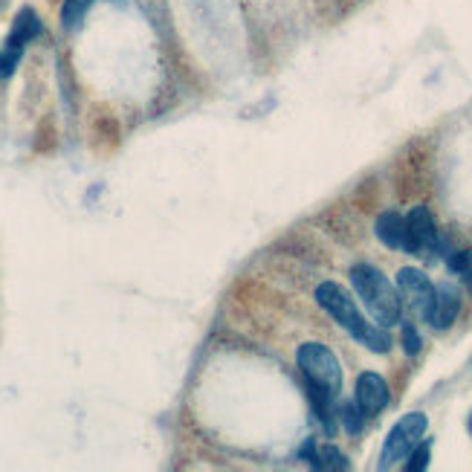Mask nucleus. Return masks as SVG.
<instances>
[{
  "instance_id": "obj_8",
  "label": "nucleus",
  "mask_w": 472,
  "mask_h": 472,
  "mask_svg": "<svg viewBox=\"0 0 472 472\" xmlns=\"http://www.w3.org/2000/svg\"><path fill=\"white\" fill-rule=\"evenodd\" d=\"M461 313V292L458 287H452V284H441L437 287V296H435V311H432V328L437 331H446L449 324L458 319Z\"/></svg>"
},
{
  "instance_id": "obj_14",
  "label": "nucleus",
  "mask_w": 472,
  "mask_h": 472,
  "mask_svg": "<svg viewBox=\"0 0 472 472\" xmlns=\"http://www.w3.org/2000/svg\"><path fill=\"white\" fill-rule=\"evenodd\" d=\"M18 61H21V46L6 44V50H0V78H9L15 67H18Z\"/></svg>"
},
{
  "instance_id": "obj_10",
  "label": "nucleus",
  "mask_w": 472,
  "mask_h": 472,
  "mask_svg": "<svg viewBox=\"0 0 472 472\" xmlns=\"http://www.w3.org/2000/svg\"><path fill=\"white\" fill-rule=\"evenodd\" d=\"M36 36H41V18L26 6V9H21L18 15H15V24H12V32H9L6 44L9 46H21V50H24V44L32 41Z\"/></svg>"
},
{
  "instance_id": "obj_4",
  "label": "nucleus",
  "mask_w": 472,
  "mask_h": 472,
  "mask_svg": "<svg viewBox=\"0 0 472 472\" xmlns=\"http://www.w3.org/2000/svg\"><path fill=\"white\" fill-rule=\"evenodd\" d=\"M429 420L423 412H412V415H403L395 429L388 432L383 452H380V469H392L397 461L409 458V452L420 444V437L426 435Z\"/></svg>"
},
{
  "instance_id": "obj_16",
  "label": "nucleus",
  "mask_w": 472,
  "mask_h": 472,
  "mask_svg": "<svg viewBox=\"0 0 472 472\" xmlns=\"http://www.w3.org/2000/svg\"><path fill=\"white\" fill-rule=\"evenodd\" d=\"M449 270L458 272V275H467V279L472 282V258H469V252H455L449 258Z\"/></svg>"
},
{
  "instance_id": "obj_5",
  "label": "nucleus",
  "mask_w": 472,
  "mask_h": 472,
  "mask_svg": "<svg viewBox=\"0 0 472 472\" xmlns=\"http://www.w3.org/2000/svg\"><path fill=\"white\" fill-rule=\"evenodd\" d=\"M397 290H400V296H403L405 302H409V307L415 311L417 319L432 322L437 287L429 282L426 272L417 270V267H403V270L397 272Z\"/></svg>"
},
{
  "instance_id": "obj_2",
  "label": "nucleus",
  "mask_w": 472,
  "mask_h": 472,
  "mask_svg": "<svg viewBox=\"0 0 472 472\" xmlns=\"http://www.w3.org/2000/svg\"><path fill=\"white\" fill-rule=\"evenodd\" d=\"M351 284L356 290V296H360L363 304L368 307V313H371L374 322L383 324V328H392V324L400 322V313H403V302L400 299L403 296L377 267L356 264L351 270Z\"/></svg>"
},
{
  "instance_id": "obj_1",
  "label": "nucleus",
  "mask_w": 472,
  "mask_h": 472,
  "mask_svg": "<svg viewBox=\"0 0 472 472\" xmlns=\"http://www.w3.org/2000/svg\"><path fill=\"white\" fill-rule=\"evenodd\" d=\"M316 302L324 313H331L333 322H339L360 345H365L374 354H388L392 348V336L383 328V324H371L363 319L360 307L348 296V290H342L336 282H324L316 287Z\"/></svg>"
},
{
  "instance_id": "obj_6",
  "label": "nucleus",
  "mask_w": 472,
  "mask_h": 472,
  "mask_svg": "<svg viewBox=\"0 0 472 472\" xmlns=\"http://www.w3.org/2000/svg\"><path fill=\"white\" fill-rule=\"evenodd\" d=\"M437 247V226L426 206H415L405 218V252L423 255Z\"/></svg>"
},
{
  "instance_id": "obj_7",
  "label": "nucleus",
  "mask_w": 472,
  "mask_h": 472,
  "mask_svg": "<svg viewBox=\"0 0 472 472\" xmlns=\"http://www.w3.org/2000/svg\"><path fill=\"white\" fill-rule=\"evenodd\" d=\"M356 403L365 415H377L388 405V383L380 377V374L365 371L356 377Z\"/></svg>"
},
{
  "instance_id": "obj_3",
  "label": "nucleus",
  "mask_w": 472,
  "mask_h": 472,
  "mask_svg": "<svg viewBox=\"0 0 472 472\" xmlns=\"http://www.w3.org/2000/svg\"><path fill=\"white\" fill-rule=\"evenodd\" d=\"M296 363L302 368V377L307 383L322 385L324 392H331L333 397H339L342 392V368L339 360L333 356L331 348L319 345V342H304V345L296 351Z\"/></svg>"
},
{
  "instance_id": "obj_17",
  "label": "nucleus",
  "mask_w": 472,
  "mask_h": 472,
  "mask_svg": "<svg viewBox=\"0 0 472 472\" xmlns=\"http://www.w3.org/2000/svg\"><path fill=\"white\" fill-rule=\"evenodd\" d=\"M469 432H472V417H469Z\"/></svg>"
},
{
  "instance_id": "obj_11",
  "label": "nucleus",
  "mask_w": 472,
  "mask_h": 472,
  "mask_svg": "<svg viewBox=\"0 0 472 472\" xmlns=\"http://www.w3.org/2000/svg\"><path fill=\"white\" fill-rule=\"evenodd\" d=\"M336 417H339V423L342 426H345V432L348 435H360L363 432V426H365V412L360 409V403H342L339 409H336Z\"/></svg>"
},
{
  "instance_id": "obj_9",
  "label": "nucleus",
  "mask_w": 472,
  "mask_h": 472,
  "mask_svg": "<svg viewBox=\"0 0 472 472\" xmlns=\"http://www.w3.org/2000/svg\"><path fill=\"white\" fill-rule=\"evenodd\" d=\"M380 243H385L388 250H405V218L397 211H383L374 226Z\"/></svg>"
},
{
  "instance_id": "obj_15",
  "label": "nucleus",
  "mask_w": 472,
  "mask_h": 472,
  "mask_svg": "<svg viewBox=\"0 0 472 472\" xmlns=\"http://www.w3.org/2000/svg\"><path fill=\"white\" fill-rule=\"evenodd\" d=\"M420 333H417V328L415 324H405L403 328V351L409 354V356H415V354H420Z\"/></svg>"
},
{
  "instance_id": "obj_12",
  "label": "nucleus",
  "mask_w": 472,
  "mask_h": 472,
  "mask_svg": "<svg viewBox=\"0 0 472 472\" xmlns=\"http://www.w3.org/2000/svg\"><path fill=\"white\" fill-rule=\"evenodd\" d=\"M90 6V0H64V9H61V21L67 29H73L81 18H85V12Z\"/></svg>"
},
{
  "instance_id": "obj_13",
  "label": "nucleus",
  "mask_w": 472,
  "mask_h": 472,
  "mask_svg": "<svg viewBox=\"0 0 472 472\" xmlns=\"http://www.w3.org/2000/svg\"><path fill=\"white\" fill-rule=\"evenodd\" d=\"M429 455H432V446L426 441H420L412 452H409V464H405V469L409 472H423L429 467Z\"/></svg>"
}]
</instances>
